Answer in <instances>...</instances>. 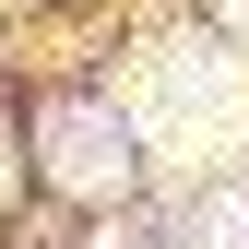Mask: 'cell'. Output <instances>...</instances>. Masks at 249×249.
I'll use <instances>...</instances> for the list:
<instances>
[{"mask_svg": "<svg viewBox=\"0 0 249 249\" xmlns=\"http://www.w3.org/2000/svg\"><path fill=\"white\" fill-rule=\"evenodd\" d=\"M119 107H131V131H142V142H166V154H213V142L249 119L237 59H226V48H154V59H142V83H131Z\"/></svg>", "mask_w": 249, "mask_h": 249, "instance_id": "6da1fadb", "label": "cell"}, {"mask_svg": "<svg viewBox=\"0 0 249 249\" xmlns=\"http://www.w3.org/2000/svg\"><path fill=\"white\" fill-rule=\"evenodd\" d=\"M36 154L59 166V190L107 202V190H131L142 131H131V107H48V119H36Z\"/></svg>", "mask_w": 249, "mask_h": 249, "instance_id": "7a4b0ae2", "label": "cell"}, {"mask_svg": "<svg viewBox=\"0 0 249 249\" xmlns=\"http://www.w3.org/2000/svg\"><path fill=\"white\" fill-rule=\"evenodd\" d=\"M237 24H249V0H237Z\"/></svg>", "mask_w": 249, "mask_h": 249, "instance_id": "277c9868", "label": "cell"}, {"mask_svg": "<svg viewBox=\"0 0 249 249\" xmlns=\"http://www.w3.org/2000/svg\"><path fill=\"white\" fill-rule=\"evenodd\" d=\"M202 249H249V190H237V202H213V213H202Z\"/></svg>", "mask_w": 249, "mask_h": 249, "instance_id": "3957f363", "label": "cell"}]
</instances>
